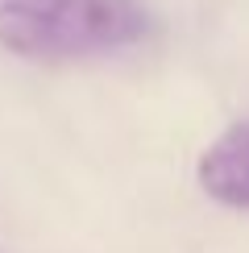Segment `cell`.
Returning a JSON list of instances; mask_svg holds the SVG:
<instances>
[{
    "mask_svg": "<svg viewBox=\"0 0 249 253\" xmlns=\"http://www.w3.org/2000/svg\"><path fill=\"white\" fill-rule=\"evenodd\" d=\"M150 29L145 0H0V46L34 62L121 54Z\"/></svg>",
    "mask_w": 249,
    "mask_h": 253,
    "instance_id": "1",
    "label": "cell"
},
{
    "mask_svg": "<svg viewBox=\"0 0 249 253\" xmlns=\"http://www.w3.org/2000/svg\"><path fill=\"white\" fill-rule=\"evenodd\" d=\"M195 178L208 199L249 212V121H237L200 154Z\"/></svg>",
    "mask_w": 249,
    "mask_h": 253,
    "instance_id": "2",
    "label": "cell"
}]
</instances>
